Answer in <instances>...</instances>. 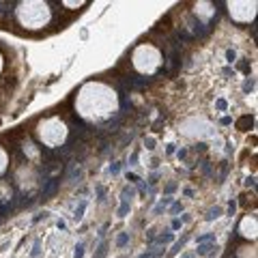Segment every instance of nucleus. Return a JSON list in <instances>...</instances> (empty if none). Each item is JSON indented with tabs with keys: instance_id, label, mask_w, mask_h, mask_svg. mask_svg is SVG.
I'll return each mask as SVG.
<instances>
[{
	"instance_id": "nucleus-1",
	"label": "nucleus",
	"mask_w": 258,
	"mask_h": 258,
	"mask_svg": "<svg viewBox=\"0 0 258 258\" xmlns=\"http://www.w3.org/2000/svg\"><path fill=\"white\" fill-rule=\"evenodd\" d=\"M56 187H58V181L56 179H50V181H45V185H43V200L45 198H50V196H54V191H56Z\"/></svg>"
},
{
	"instance_id": "nucleus-2",
	"label": "nucleus",
	"mask_w": 258,
	"mask_h": 258,
	"mask_svg": "<svg viewBox=\"0 0 258 258\" xmlns=\"http://www.w3.org/2000/svg\"><path fill=\"white\" fill-rule=\"evenodd\" d=\"M252 123H254V116L245 114V116H241V118L237 121V129H241V131H247V127H252Z\"/></svg>"
},
{
	"instance_id": "nucleus-3",
	"label": "nucleus",
	"mask_w": 258,
	"mask_h": 258,
	"mask_svg": "<svg viewBox=\"0 0 258 258\" xmlns=\"http://www.w3.org/2000/svg\"><path fill=\"white\" fill-rule=\"evenodd\" d=\"M211 250H215V245H200L198 247V254L200 256H213V254H217V252H211Z\"/></svg>"
},
{
	"instance_id": "nucleus-4",
	"label": "nucleus",
	"mask_w": 258,
	"mask_h": 258,
	"mask_svg": "<svg viewBox=\"0 0 258 258\" xmlns=\"http://www.w3.org/2000/svg\"><path fill=\"white\" fill-rule=\"evenodd\" d=\"M219 215H222V207H213V209H209V213H207V219L211 222V219H217Z\"/></svg>"
},
{
	"instance_id": "nucleus-5",
	"label": "nucleus",
	"mask_w": 258,
	"mask_h": 258,
	"mask_svg": "<svg viewBox=\"0 0 258 258\" xmlns=\"http://www.w3.org/2000/svg\"><path fill=\"white\" fill-rule=\"evenodd\" d=\"M84 211H86V202L82 200V202H80V207L75 209V215H73V217H75V222H80V219L84 217Z\"/></svg>"
},
{
	"instance_id": "nucleus-6",
	"label": "nucleus",
	"mask_w": 258,
	"mask_h": 258,
	"mask_svg": "<svg viewBox=\"0 0 258 258\" xmlns=\"http://www.w3.org/2000/svg\"><path fill=\"white\" fill-rule=\"evenodd\" d=\"M127 241H129V232H121V235H118V239H116V245H118V247H125Z\"/></svg>"
},
{
	"instance_id": "nucleus-7",
	"label": "nucleus",
	"mask_w": 258,
	"mask_h": 258,
	"mask_svg": "<svg viewBox=\"0 0 258 258\" xmlns=\"http://www.w3.org/2000/svg\"><path fill=\"white\" fill-rule=\"evenodd\" d=\"M106 254H108V243L103 241V243L99 245V250H97V256H95V258H106Z\"/></svg>"
},
{
	"instance_id": "nucleus-8",
	"label": "nucleus",
	"mask_w": 258,
	"mask_h": 258,
	"mask_svg": "<svg viewBox=\"0 0 258 258\" xmlns=\"http://www.w3.org/2000/svg\"><path fill=\"white\" fill-rule=\"evenodd\" d=\"M82 256H84V245L78 243L75 245V252H73V258H82Z\"/></svg>"
},
{
	"instance_id": "nucleus-9",
	"label": "nucleus",
	"mask_w": 258,
	"mask_h": 258,
	"mask_svg": "<svg viewBox=\"0 0 258 258\" xmlns=\"http://www.w3.org/2000/svg\"><path fill=\"white\" fill-rule=\"evenodd\" d=\"M127 211H129V204H127V200H123L121 209H118V217H125V215H127Z\"/></svg>"
},
{
	"instance_id": "nucleus-10",
	"label": "nucleus",
	"mask_w": 258,
	"mask_h": 258,
	"mask_svg": "<svg viewBox=\"0 0 258 258\" xmlns=\"http://www.w3.org/2000/svg\"><path fill=\"white\" fill-rule=\"evenodd\" d=\"M172 239H174V235H172V232H166V235H161V237H159V243H170Z\"/></svg>"
},
{
	"instance_id": "nucleus-11",
	"label": "nucleus",
	"mask_w": 258,
	"mask_h": 258,
	"mask_svg": "<svg viewBox=\"0 0 258 258\" xmlns=\"http://www.w3.org/2000/svg\"><path fill=\"white\" fill-rule=\"evenodd\" d=\"M226 58H228V62H235V58H237V54H235L232 50H228V52H226Z\"/></svg>"
},
{
	"instance_id": "nucleus-12",
	"label": "nucleus",
	"mask_w": 258,
	"mask_h": 258,
	"mask_svg": "<svg viewBox=\"0 0 258 258\" xmlns=\"http://www.w3.org/2000/svg\"><path fill=\"white\" fill-rule=\"evenodd\" d=\"M39 254H41V245H39V243H34V250H32V258H37Z\"/></svg>"
},
{
	"instance_id": "nucleus-13",
	"label": "nucleus",
	"mask_w": 258,
	"mask_h": 258,
	"mask_svg": "<svg viewBox=\"0 0 258 258\" xmlns=\"http://www.w3.org/2000/svg\"><path fill=\"white\" fill-rule=\"evenodd\" d=\"M144 144H146V149H151V151L155 149V140H153V138H149V140H146Z\"/></svg>"
},
{
	"instance_id": "nucleus-14",
	"label": "nucleus",
	"mask_w": 258,
	"mask_h": 258,
	"mask_svg": "<svg viewBox=\"0 0 258 258\" xmlns=\"http://www.w3.org/2000/svg\"><path fill=\"white\" fill-rule=\"evenodd\" d=\"M235 209H237V204H235V202H230V204H228V213L232 215V213H235Z\"/></svg>"
},
{
	"instance_id": "nucleus-15",
	"label": "nucleus",
	"mask_w": 258,
	"mask_h": 258,
	"mask_svg": "<svg viewBox=\"0 0 258 258\" xmlns=\"http://www.w3.org/2000/svg\"><path fill=\"white\" fill-rule=\"evenodd\" d=\"M209 239H213V235H202V237L198 239V241H209Z\"/></svg>"
},
{
	"instance_id": "nucleus-16",
	"label": "nucleus",
	"mask_w": 258,
	"mask_h": 258,
	"mask_svg": "<svg viewBox=\"0 0 258 258\" xmlns=\"http://www.w3.org/2000/svg\"><path fill=\"white\" fill-rule=\"evenodd\" d=\"M127 179L131 181V183H136V181H138V177H136V174H127Z\"/></svg>"
},
{
	"instance_id": "nucleus-17",
	"label": "nucleus",
	"mask_w": 258,
	"mask_h": 258,
	"mask_svg": "<svg viewBox=\"0 0 258 258\" xmlns=\"http://www.w3.org/2000/svg\"><path fill=\"white\" fill-rule=\"evenodd\" d=\"M140 258H153V254H142Z\"/></svg>"
},
{
	"instance_id": "nucleus-18",
	"label": "nucleus",
	"mask_w": 258,
	"mask_h": 258,
	"mask_svg": "<svg viewBox=\"0 0 258 258\" xmlns=\"http://www.w3.org/2000/svg\"><path fill=\"white\" fill-rule=\"evenodd\" d=\"M181 258H194V256H191V254H183Z\"/></svg>"
}]
</instances>
